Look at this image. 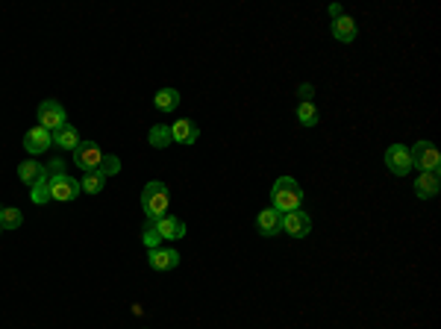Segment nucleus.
I'll use <instances>...</instances> for the list:
<instances>
[{
    "instance_id": "nucleus-23",
    "label": "nucleus",
    "mask_w": 441,
    "mask_h": 329,
    "mask_svg": "<svg viewBox=\"0 0 441 329\" xmlns=\"http://www.w3.org/2000/svg\"><path fill=\"white\" fill-rule=\"evenodd\" d=\"M29 197H33V203H36V206H44L47 200H51V176H44L42 183H38V185L33 188V194H29Z\"/></svg>"
},
{
    "instance_id": "nucleus-18",
    "label": "nucleus",
    "mask_w": 441,
    "mask_h": 329,
    "mask_svg": "<svg viewBox=\"0 0 441 329\" xmlns=\"http://www.w3.org/2000/svg\"><path fill=\"white\" fill-rule=\"evenodd\" d=\"M153 103L159 112H174V109L180 106V92H176V88H159L153 97Z\"/></svg>"
},
{
    "instance_id": "nucleus-14",
    "label": "nucleus",
    "mask_w": 441,
    "mask_h": 329,
    "mask_svg": "<svg viewBox=\"0 0 441 329\" xmlns=\"http://www.w3.org/2000/svg\"><path fill=\"white\" fill-rule=\"evenodd\" d=\"M18 176H21L24 185H33V188H36V185L47 176V171H44V165L36 162V159H27V162L18 165Z\"/></svg>"
},
{
    "instance_id": "nucleus-17",
    "label": "nucleus",
    "mask_w": 441,
    "mask_h": 329,
    "mask_svg": "<svg viewBox=\"0 0 441 329\" xmlns=\"http://www.w3.org/2000/svg\"><path fill=\"white\" fill-rule=\"evenodd\" d=\"M53 144L56 147H62V150H77L80 147V133H77L74 127H59L56 133H53Z\"/></svg>"
},
{
    "instance_id": "nucleus-22",
    "label": "nucleus",
    "mask_w": 441,
    "mask_h": 329,
    "mask_svg": "<svg viewBox=\"0 0 441 329\" xmlns=\"http://www.w3.org/2000/svg\"><path fill=\"white\" fill-rule=\"evenodd\" d=\"M103 185H106V176H101V174H85V179L80 183V188L83 192H88V194H101L103 192Z\"/></svg>"
},
{
    "instance_id": "nucleus-7",
    "label": "nucleus",
    "mask_w": 441,
    "mask_h": 329,
    "mask_svg": "<svg viewBox=\"0 0 441 329\" xmlns=\"http://www.w3.org/2000/svg\"><path fill=\"white\" fill-rule=\"evenodd\" d=\"M386 165L388 171L395 176H406L412 171V156H409V147L406 144H391L386 150Z\"/></svg>"
},
{
    "instance_id": "nucleus-1",
    "label": "nucleus",
    "mask_w": 441,
    "mask_h": 329,
    "mask_svg": "<svg viewBox=\"0 0 441 329\" xmlns=\"http://www.w3.org/2000/svg\"><path fill=\"white\" fill-rule=\"evenodd\" d=\"M300 206H303V188L297 185V179L280 176L271 188V209H277L282 215V212H297Z\"/></svg>"
},
{
    "instance_id": "nucleus-15",
    "label": "nucleus",
    "mask_w": 441,
    "mask_h": 329,
    "mask_svg": "<svg viewBox=\"0 0 441 329\" xmlns=\"http://www.w3.org/2000/svg\"><path fill=\"white\" fill-rule=\"evenodd\" d=\"M438 188H441L438 174H420V176L415 179V194L420 197V200H429V197H436Z\"/></svg>"
},
{
    "instance_id": "nucleus-27",
    "label": "nucleus",
    "mask_w": 441,
    "mask_h": 329,
    "mask_svg": "<svg viewBox=\"0 0 441 329\" xmlns=\"http://www.w3.org/2000/svg\"><path fill=\"white\" fill-rule=\"evenodd\" d=\"M300 97L303 101H312V85H300Z\"/></svg>"
},
{
    "instance_id": "nucleus-4",
    "label": "nucleus",
    "mask_w": 441,
    "mask_h": 329,
    "mask_svg": "<svg viewBox=\"0 0 441 329\" xmlns=\"http://www.w3.org/2000/svg\"><path fill=\"white\" fill-rule=\"evenodd\" d=\"M65 109L62 103H56V101H44L42 106H38V127H44L47 133H56L59 127H65Z\"/></svg>"
},
{
    "instance_id": "nucleus-29",
    "label": "nucleus",
    "mask_w": 441,
    "mask_h": 329,
    "mask_svg": "<svg viewBox=\"0 0 441 329\" xmlns=\"http://www.w3.org/2000/svg\"><path fill=\"white\" fill-rule=\"evenodd\" d=\"M0 233H3V226H0Z\"/></svg>"
},
{
    "instance_id": "nucleus-10",
    "label": "nucleus",
    "mask_w": 441,
    "mask_h": 329,
    "mask_svg": "<svg viewBox=\"0 0 441 329\" xmlns=\"http://www.w3.org/2000/svg\"><path fill=\"white\" fill-rule=\"evenodd\" d=\"M147 262H150L153 271H174L180 265V253L171 250V247H156V250L147 253Z\"/></svg>"
},
{
    "instance_id": "nucleus-19",
    "label": "nucleus",
    "mask_w": 441,
    "mask_h": 329,
    "mask_svg": "<svg viewBox=\"0 0 441 329\" xmlns=\"http://www.w3.org/2000/svg\"><path fill=\"white\" fill-rule=\"evenodd\" d=\"M147 142H150L156 150H165L168 144H174V138H171V127H165V124H156L150 127V135H147Z\"/></svg>"
},
{
    "instance_id": "nucleus-11",
    "label": "nucleus",
    "mask_w": 441,
    "mask_h": 329,
    "mask_svg": "<svg viewBox=\"0 0 441 329\" xmlns=\"http://www.w3.org/2000/svg\"><path fill=\"white\" fill-rule=\"evenodd\" d=\"M153 226H156V233H159V238L165 241H176V238H183L185 235V221H180V218H174V215H165V218H159V221H153Z\"/></svg>"
},
{
    "instance_id": "nucleus-28",
    "label": "nucleus",
    "mask_w": 441,
    "mask_h": 329,
    "mask_svg": "<svg viewBox=\"0 0 441 329\" xmlns=\"http://www.w3.org/2000/svg\"><path fill=\"white\" fill-rule=\"evenodd\" d=\"M330 15H332V21H336V18H341V6L332 3V6H330Z\"/></svg>"
},
{
    "instance_id": "nucleus-12",
    "label": "nucleus",
    "mask_w": 441,
    "mask_h": 329,
    "mask_svg": "<svg viewBox=\"0 0 441 329\" xmlns=\"http://www.w3.org/2000/svg\"><path fill=\"white\" fill-rule=\"evenodd\" d=\"M256 229L262 235H280L282 233V215L277 212V209H265V212H259L256 218Z\"/></svg>"
},
{
    "instance_id": "nucleus-3",
    "label": "nucleus",
    "mask_w": 441,
    "mask_h": 329,
    "mask_svg": "<svg viewBox=\"0 0 441 329\" xmlns=\"http://www.w3.org/2000/svg\"><path fill=\"white\" fill-rule=\"evenodd\" d=\"M412 168H418L420 174H438L441 168V153L436 150L433 142H418L415 147H409Z\"/></svg>"
},
{
    "instance_id": "nucleus-2",
    "label": "nucleus",
    "mask_w": 441,
    "mask_h": 329,
    "mask_svg": "<svg viewBox=\"0 0 441 329\" xmlns=\"http://www.w3.org/2000/svg\"><path fill=\"white\" fill-rule=\"evenodd\" d=\"M168 206H171V192H168V185L159 183V179H153V183L144 185V192H142V209H144L147 221L153 224V221H159V218H165Z\"/></svg>"
},
{
    "instance_id": "nucleus-8",
    "label": "nucleus",
    "mask_w": 441,
    "mask_h": 329,
    "mask_svg": "<svg viewBox=\"0 0 441 329\" xmlns=\"http://www.w3.org/2000/svg\"><path fill=\"white\" fill-rule=\"evenodd\" d=\"M282 229L291 235V238H306L312 233V221H309V215L306 212H286L282 215Z\"/></svg>"
},
{
    "instance_id": "nucleus-13",
    "label": "nucleus",
    "mask_w": 441,
    "mask_h": 329,
    "mask_svg": "<svg viewBox=\"0 0 441 329\" xmlns=\"http://www.w3.org/2000/svg\"><path fill=\"white\" fill-rule=\"evenodd\" d=\"M198 135H200L198 124L185 121V118H180V121L171 124V138H174V142H180V144H194V142H198Z\"/></svg>"
},
{
    "instance_id": "nucleus-26",
    "label": "nucleus",
    "mask_w": 441,
    "mask_h": 329,
    "mask_svg": "<svg viewBox=\"0 0 441 329\" xmlns=\"http://www.w3.org/2000/svg\"><path fill=\"white\" fill-rule=\"evenodd\" d=\"M44 171H47V176H62L65 174V159H51Z\"/></svg>"
},
{
    "instance_id": "nucleus-24",
    "label": "nucleus",
    "mask_w": 441,
    "mask_h": 329,
    "mask_svg": "<svg viewBox=\"0 0 441 329\" xmlns=\"http://www.w3.org/2000/svg\"><path fill=\"white\" fill-rule=\"evenodd\" d=\"M118 171H121V159H118V156H103V162H101V168H97V174H101V176H112Z\"/></svg>"
},
{
    "instance_id": "nucleus-5",
    "label": "nucleus",
    "mask_w": 441,
    "mask_h": 329,
    "mask_svg": "<svg viewBox=\"0 0 441 329\" xmlns=\"http://www.w3.org/2000/svg\"><path fill=\"white\" fill-rule=\"evenodd\" d=\"M80 192H83V188H80V183H77L74 176H68V174H62V176H51V200L71 203Z\"/></svg>"
},
{
    "instance_id": "nucleus-6",
    "label": "nucleus",
    "mask_w": 441,
    "mask_h": 329,
    "mask_svg": "<svg viewBox=\"0 0 441 329\" xmlns=\"http://www.w3.org/2000/svg\"><path fill=\"white\" fill-rule=\"evenodd\" d=\"M103 156H106V153L101 150V147L88 142V144H80V147L74 150V165H77V168H83L85 174H94L97 168H101Z\"/></svg>"
},
{
    "instance_id": "nucleus-9",
    "label": "nucleus",
    "mask_w": 441,
    "mask_h": 329,
    "mask_svg": "<svg viewBox=\"0 0 441 329\" xmlns=\"http://www.w3.org/2000/svg\"><path fill=\"white\" fill-rule=\"evenodd\" d=\"M51 144H53V133H47L44 127H33V129H27V133H24V147L33 156L44 153Z\"/></svg>"
},
{
    "instance_id": "nucleus-16",
    "label": "nucleus",
    "mask_w": 441,
    "mask_h": 329,
    "mask_svg": "<svg viewBox=\"0 0 441 329\" xmlns=\"http://www.w3.org/2000/svg\"><path fill=\"white\" fill-rule=\"evenodd\" d=\"M356 21H353V18H347V15H341V18H336V21H332V36L338 38V42H345V44H350L353 38H356Z\"/></svg>"
},
{
    "instance_id": "nucleus-25",
    "label": "nucleus",
    "mask_w": 441,
    "mask_h": 329,
    "mask_svg": "<svg viewBox=\"0 0 441 329\" xmlns=\"http://www.w3.org/2000/svg\"><path fill=\"white\" fill-rule=\"evenodd\" d=\"M142 241L147 244V250H156V247L162 244V238H159V233H156V226L147 221V226H144V233H142Z\"/></svg>"
},
{
    "instance_id": "nucleus-20",
    "label": "nucleus",
    "mask_w": 441,
    "mask_h": 329,
    "mask_svg": "<svg viewBox=\"0 0 441 329\" xmlns=\"http://www.w3.org/2000/svg\"><path fill=\"white\" fill-rule=\"evenodd\" d=\"M297 121L303 127H315L318 124V109H315V103H312V101H300V106H297Z\"/></svg>"
},
{
    "instance_id": "nucleus-21",
    "label": "nucleus",
    "mask_w": 441,
    "mask_h": 329,
    "mask_svg": "<svg viewBox=\"0 0 441 329\" xmlns=\"http://www.w3.org/2000/svg\"><path fill=\"white\" fill-rule=\"evenodd\" d=\"M24 224V215H21V209H12V206H6L3 212H0V226L3 229H18Z\"/></svg>"
}]
</instances>
